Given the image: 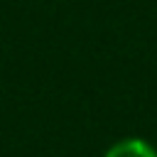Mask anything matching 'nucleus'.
Returning <instances> with one entry per match:
<instances>
[{
	"mask_svg": "<svg viewBox=\"0 0 157 157\" xmlns=\"http://www.w3.org/2000/svg\"><path fill=\"white\" fill-rule=\"evenodd\" d=\"M103 157H157V150L142 137H125L110 145Z\"/></svg>",
	"mask_w": 157,
	"mask_h": 157,
	"instance_id": "f257e3e1",
	"label": "nucleus"
}]
</instances>
